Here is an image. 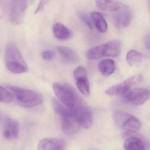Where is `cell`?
Masks as SVG:
<instances>
[{
	"mask_svg": "<svg viewBox=\"0 0 150 150\" xmlns=\"http://www.w3.org/2000/svg\"><path fill=\"white\" fill-rule=\"evenodd\" d=\"M78 16L79 18L87 26L90 30L93 29V23L92 19L87 14L83 12H79L78 13Z\"/></svg>",
	"mask_w": 150,
	"mask_h": 150,
	"instance_id": "obj_26",
	"label": "cell"
},
{
	"mask_svg": "<svg viewBox=\"0 0 150 150\" xmlns=\"http://www.w3.org/2000/svg\"><path fill=\"white\" fill-rule=\"evenodd\" d=\"M13 100V97L10 92L0 86V102L8 103Z\"/></svg>",
	"mask_w": 150,
	"mask_h": 150,
	"instance_id": "obj_25",
	"label": "cell"
},
{
	"mask_svg": "<svg viewBox=\"0 0 150 150\" xmlns=\"http://www.w3.org/2000/svg\"><path fill=\"white\" fill-rule=\"evenodd\" d=\"M143 59L142 53L135 50H130L126 55V62L129 65L131 66L139 65Z\"/></svg>",
	"mask_w": 150,
	"mask_h": 150,
	"instance_id": "obj_21",
	"label": "cell"
},
{
	"mask_svg": "<svg viewBox=\"0 0 150 150\" xmlns=\"http://www.w3.org/2000/svg\"><path fill=\"white\" fill-rule=\"evenodd\" d=\"M91 16L92 21L98 31L101 33L106 32L108 30V24L102 15L99 12H93Z\"/></svg>",
	"mask_w": 150,
	"mask_h": 150,
	"instance_id": "obj_18",
	"label": "cell"
},
{
	"mask_svg": "<svg viewBox=\"0 0 150 150\" xmlns=\"http://www.w3.org/2000/svg\"><path fill=\"white\" fill-rule=\"evenodd\" d=\"M49 1V0H41L35 12V14L38 13L39 12H41L42 11L44 8L45 6V4L47 3V2Z\"/></svg>",
	"mask_w": 150,
	"mask_h": 150,
	"instance_id": "obj_29",
	"label": "cell"
},
{
	"mask_svg": "<svg viewBox=\"0 0 150 150\" xmlns=\"http://www.w3.org/2000/svg\"><path fill=\"white\" fill-rule=\"evenodd\" d=\"M8 88L16 102L25 108H32L42 104V96L33 90L21 88L13 86H8Z\"/></svg>",
	"mask_w": 150,
	"mask_h": 150,
	"instance_id": "obj_2",
	"label": "cell"
},
{
	"mask_svg": "<svg viewBox=\"0 0 150 150\" xmlns=\"http://www.w3.org/2000/svg\"><path fill=\"white\" fill-rule=\"evenodd\" d=\"M52 103L55 113L62 118L68 115L71 112V108L66 106L58 99L52 98Z\"/></svg>",
	"mask_w": 150,
	"mask_h": 150,
	"instance_id": "obj_20",
	"label": "cell"
},
{
	"mask_svg": "<svg viewBox=\"0 0 150 150\" xmlns=\"http://www.w3.org/2000/svg\"><path fill=\"white\" fill-rule=\"evenodd\" d=\"M65 142L58 138H47L42 139L39 143L38 149L40 150H64Z\"/></svg>",
	"mask_w": 150,
	"mask_h": 150,
	"instance_id": "obj_10",
	"label": "cell"
},
{
	"mask_svg": "<svg viewBox=\"0 0 150 150\" xmlns=\"http://www.w3.org/2000/svg\"><path fill=\"white\" fill-rule=\"evenodd\" d=\"M71 109L81 127L87 129L91 127L93 123V114L85 103L79 99Z\"/></svg>",
	"mask_w": 150,
	"mask_h": 150,
	"instance_id": "obj_4",
	"label": "cell"
},
{
	"mask_svg": "<svg viewBox=\"0 0 150 150\" xmlns=\"http://www.w3.org/2000/svg\"><path fill=\"white\" fill-rule=\"evenodd\" d=\"M121 50L120 42L117 40H112L104 44V57H118L120 55Z\"/></svg>",
	"mask_w": 150,
	"mask_h": 150,
	"instance_id": "obj_15",
	"label": "cell"
},
{
	"mask_svg": "<svg viewBox=\"0 0 150 150\" xmlns=\"http://www.w3.org/2000/svg\"><path fill=\"white\" fill-rule=\"evenodd\" d=\"M150 35L146 34L144 38V42L146 47L148 50L150 49Z\"/></svg>",
	"mask_w": 150,
	"mask_h": 150,
	"instance_id": "obj_30",
	"label": "cell"
},
{
	"mask_svg": "<svg viewBox=\"0 0 150 150\" xmlns=\"http://www.w3.org/2000/svg\"><path fill=\"white\" fill-rule=\"evenodd\" d=\"M124 147L127 150H143L145 149V145L141 139L135 136H131L126 139L124 144Z\"/></svg>",
	"mask_w": 150,
	"mask_h": 150,
	"instance_id": "obj_16",
	"label": "cell"
},
{
	"mask_svg": "<svg viewBox=\"0 0 150 150\" xmlns=\"http://www.w3.org/2000/svg\"><path fill=\"white\" fill-rule=\"evenodd\" d=\"M54 53L51 51H45L42 53V57L43 59L46 60H50L54 58Z\"/></svg>",
	"mask_w": 150,
	"mask_h": 150,
	"instance_id": "obj_28",
	"label": "cell"
},
{
	"mask_svg": "<svg viewBox=\"0 0 150 150\" xmlns=\"http://www.w3.org/2000/svg\"><path fill=\"white\" fill-rule=\"evenodd\" d=\"M98 69L100 73L105 76H109L115 70V61L111 59H105L100 61Z\"/></svg>",
	"mask_w": 150,
	"mask_h": 150,
	"instance_id": "obj_17",
	"label": "cell"
},
{
	"mask_svg": "<svg viewBox=\"0 0 150 150\" xmlns=\"http://www.w3.org/2000/svg\"><path fill=\"white\" fill-rule=\"evenodd\" d=\"M57 50L60 56L67 62L74 64L79 61L78 54L72 49L65 46H57Z\"/></svg>",
	"mask_w": 150,
	"mask_h": 150,
	"instance_id": "obj_13",
	"label": "cell"
},
{
	"mask_svg": "<svg viewBox=\"0 0 150 150\" xmlns=\"http://www.w3.org/2000/svg\"><path fill=\"white\" fill-rule=\"evenodd\" d=\"M132 18V12L130 8L127 6H121L113 15V23L117 28H125L130 25Z\"/></svg>",
	"mask_w": 150,
	"mask_h": 150,
	"instance_id": "obj_7",
	"label": "cell"
},
{
	"mask_svg": "<svg viewBox=\"0 0 150 150\" xmlns=\"http://www.w3.org/2000/svg\"><path fill=\"white\" fill-rule=\"evenodd\" d=\"M5 60L8 71L16 74L27 71L28 66L17 45L13 42L7 44L5 49Z\"/></svg>",
	"mask_w": 150,
	"mask_h": 150,
	"instance_id": "obj_1",
	"label": "cell"
},
{
	"mask_svg": "<svg viewBox=\"0 0 150 150\" xmlns=\"http://www.w3.org/2000/svg\"><path fill=\"white\" fill-rule=\"evenodd\" d=\"M53 34L56 38L60 40L68 39L71 35L70 30L64 25L60 23H56L52 27Z\"/></svg>",
	"mask_w": 150,
	"mask_h": 150,
	"instance_id": "obj_19",
	"label": "cell"
},
{
	"mask_svg": "<svg viewBox=\"0 0 150 150\" xmlns=\"http://www.w3.org/2000/svg\"><path fill=\"white\" fill-rule=\"evenodd\" d=\"M75 81L77 87L81 93L85 96H88L90 93V88L87 77L79 78Z\"/></svg>",
	"mask_w": 150,
	"mask_h": 150,
	"instance_id": "obj_23",
	"label": "cell"
},
{
	"mask_svg": "<svg viewBox=\"0 0 150 150\" xmlns=\"http://www.w3.org/2000/svg\"><path fill=\"white\" fill-rule=\"evenodd\" d=\"M73 74L75 80L82 77H87L86 71L82 67H77L74 71Z\"/></svg>",
	"mask_w": 150,
	"mask_h": 150,
	"instance_id": "obj_27",
	"label": "cell"
},
{
	"mask_svg": "<svg viewBox=\"0 0 150 150\" xmlns=\"http://www.w3.org/2000/svg\"><path fill=\"white\" fill-rule=\"evenodd\" d=\"M141 126L140 121L134 116L131 115L125 121L121 128L126 134L136 133Z\"/></svg>",
	"mask_w": 150,
	"mask_h": 150,
	"instance_id": "obj_12",
	"label": "cell"
},
{
	"mask_svg": "<svg viewBox=\"0 0 150 150\" xmlns=\"http://www.w3.org/2000/svg\"><path fill=\"white\" fill-rule=\"evenodd\" d=\"M53 89L59 100L70 108H72L79 100L76 91L68 84L54 83Z\"/></svg>",
	"mask_w": 150,
	"mask_h": 150,
	"instance_id": "obj_3",
	"label": "cell"
},
{
	"mask_svg": "<svg viewBox=\"0 0 150 150\" xmlns=\"http://www.w3.org/2000/svg\"><path fill=\"white\" fill-rule=\"evenodd\" d=\"M19 125L15 120L9 117L6 118L3 128V136L8 139H16L19 134Z\"/></svg>",
	"mask_w": 150,
	"mask_h": 150,
	"instance_id": "obj_11",
	"label": "cell"
},
{
	"mask_svg": "<svg viewBox=\"0 0 150 150\" xmlns=\"http://www.w3.org/2000/svg\"><path fill=\"white\" fill-rule=\"evenodd\" d=\"M104 44L96 46L88 50L86 56L90 59H97L104 57Z\"/></svg>",
	"mask_w": 150,
	"mask_h": 150,
	"instance_id": "obj_22",
	"label": "cell"
},
{
	"mask_svg": "<svg viewBox=\"0 0 150 150\" xmlns=\"http://www.w3.org/2000/svg\"><path fill=\"white\" fill-rule=\"evenodd\" d=\"M142 80V77L140 75L131 76L122 83L109 88L106 90L105 93L108 95L112 96L124 95L132 86L140 83Z\"/></svg>",
	"mask_w": 150,
	"mask_h": 150,
	"instance_id": "obj_5",
	"label": "cell"
},
{
	"mask_svg": "<svg viewBox=\"0 0 150 150\" xmlns=\"http://www.w3.org/2000/svg\"><path fill=\"white\" fill-rule=\"evenodd\" d=\"M131 115L129 113L124 111H115L114 114V119L116 125L121 128L124 123Z\"/></svg>",
	"mask_w": 150,
	"mask_h": 150,
	"instance_id": "obj_24",
	"label": "cell"
},
{
	"mask_svg": "<svg viewBox=\"0 0 150 150\" xmlns=\"http://www.w3.org/2000/svg\"><path fill=\"white\" fill-rule=\"evenodd\" d=\"M31 1H35V0H31Z\"/></svg>",
	"mask_w": 150,
	"mask_h": 150,
	"instance_id": "obj_31",
	"label": "cell"
},
{
	"mask_svg": "<svg viewBox=\"0 0 150 150\" xmlns=\"http://www.w3.org/2000/svg\"><path fill=\"white\" fill-rule=\"evenodd\" d=\"M124 95L128 102L139 106L142 105L149 100L150 93L147 89L137 88L130 89Z\"/></svg>",
	"mask_w": 150,
	"mask_h": 150,
	"instance_id": "obj_8",
	"label": "cell"
},
{
	"mask_svg": "<svg viewBox=\"0 0 150 150\" xmlns=\"http://www.w3.org/2000/svg\"><path fill=\"white\" fill-rule=\"evenodd\" d=\"M28 6V0H12L9 14L11 23L16 25L21 24Z\"/></svg>",
	"mask_w": 150,
	"mask_h": 150,
	"instance_id": "obj_6",
	"label": "cell"
},
{
	"mask_svg": "<svg viewBox=\"0 0 150 150\" xmlns=\"http://www.w3.org/2000/svg\"><path fill=\"white\" fill-rule=\"evenodd\" d=\"M62 118V130L66 135L71 136L79 131L81 125L72 112L71 110L68 115Z\"/></svg>",
	"mask_w": 150,
	"mask_h": 150,
	"instance_id": "obj_9",
	"label": "cell"
},
{
	"mask_svg": "<svg viewBox=\"0 0 150 150\" xmlns=\"http://www.w3.org/2000/svg\"><path fill=\"white\" fill-rule=\"evenodd\" d=\"M95 1L97 7L105 12H115L122 6L117 0H95Z\"/></svg>",
	"mask_w": 150,
	"mask_h": 150,
	"instance_id": "obj_14",
	"label": "cell"
}]
</instances>
